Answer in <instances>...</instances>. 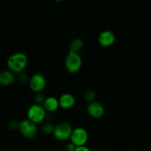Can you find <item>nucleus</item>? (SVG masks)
<instances>
[{"label": "nucleus", "instance_id": "14", "mask_svg": "<svg viewBox=\"0 0 151 151\" xmlns=\"http://www.w3.org/2000/svg\"><path fill=\"white\" fill-rule=\"evenodd\" d=\"M96 97V92L93 89H87L84 92V98L87 101L90 102V103L95 101Z\"/></svg>", "mask_w": 151, "mask_h": 151}, {"label": "nucleus", "instance_id": "6", "mask_svg": "<svg viewBox=\"0 0 151 151\" xmlns=\"http://www.w3.org/2000/svg\"><path fill=\"white\" fill-rule=\"evenodd\" d=\"M73 128L68 122H61L54 127L53 134L56 139L65 141L70 138Z\"/></svg>", "mask_w": 151, "mask_h": 151}, {"label": "nucleus", "instance_id": "10", "mask_svg": "<svg viewBox=\"0 0 151 151\" xmlns=\"http://www.w3.org/2000/svg\"><path fill=\"white\" fill-rule=\"evenodd\" d=\"M59 107L63 109H70L75 106L76 99L70 93H64L59 98Z\"/></svg>", "mask_w": 151, "mask_h": 151}, {"label": "nucleus", "instance_id": "19", "mask_svg": "<svg viewBox=\"0 0 151 151\" xmlns=\"http://www.w3.org/2000/svg\"><path fill=\"white\" fill-rule=\"evenodd\" d=\"M76 146H75L73 143L70 142L67 145L65 151H76Z\"/></svg>", "mask_w": 151, "mask_h": 151}, {"label": "nucleus", "instance_id": "4", "mask_svg": "<svg viewBox=\"0 0 151 151\" xmlns=\"http://www.w3.org/2000/svg\"><path fill=\"white\" fill-rule=\"evenodd\" d=\"M19 131L24 137L27 139H33L38 132L36 124L28 119L21 121L19 124Z\"/></svg>", "mask_w": 151, "mask_h": 151}, {"label": "nucleus", "instance_id": "15", "mask_svg": "<svg viewBox=\"0 0 151 151\" xmlns=\"http://www.w3.org/2000/svg\"><path fill=\"white\" fill-rule=\"evenodd\" d=\"M54 127L55 126H53L50 122H46V123L43 124L42 126H41V131L46 134H53Z\"/></svg>", "mask_w": 151, "mask_h": 151}, {"label": "nucleus", "instance_id": "9", "mask_svg": "<svg viewBox=\"0 0 151 151\" xmlns=\"http://www.w3.org/2000/svg\"><path fill=\"white\" fill-rule=\"evenodd\" d=\"M98 41L102 47H110L115 43V35L113 31L110 29H105L99 35Z\"/></svg>", "mask_w": 151, "mask_h": 151}, {"label": "nucleus", "instance_id": "8", "mask_svg": "<svg viewBox=\"0 0 151 151\" xmlns=\"http://www.w3.org/2000/svg\"><path fill=\"white\" fill-rule=\"evenodd\" d=\"M87 114L94 119H99L105 114V108L102 103L97 101L91 102L87 107Z\"/></svg>", "mask_w": 151, "mask_h": 151}, {"label": "nucleus", "instance_id": "12", "mask_svg": "<svg viewBox=\"0 0 151 151\" xmlns=\"http://www.w3.org/2000/svg\"><path fill=\"white\" fill-rule=\"evenodd\" d=\"M16 81L15 74L10 71H2L0 72V84L4 86L12 85Z\"/></svg>", "mask_w": 151, "mask_h": 151}, {"label": "nucleus", "instance_id": "16", "mask_svg": "<svg viewBox=\"0 0 151 151\" xmlns=\"http://www.w3.org/2000/svg\"><path fill=\"white\" fill-rule=\"evenodd\" d=\"M34 100H35L36 104L38 105H43L44 100H45V97L44 96V94L41 92L36 93V94L34 97Z\"/></svg>", "mask_w": 151, "mask_h": 151}, {"label": "nucleus", "instance_id": "5", "mask_svg": "<svg viewBox=\"0 0 151 151\" xmlns=\"http://www.w3.org/2000/svg\"><path fill=\"white\" fill-rule=\"evenodd\" d=\"M88 138L89 135L87 130L81 127H77L73 129L70 139L71 143H73L74 145L76 147H81L85 145L87 142L88 141Z\"/></svg>", "mask_w": 151, "mask_h": 151}, {"label": "nucleus", "instance_id": "1", "mask_svg": "<svg viewBox=\"0 0 151 151\" xmlns=\"http://www.w3.org/2000/svg\"><path fill=\"white\" fill-rule=\"evenodd\" d=\"M28 63V58L25 53L22 52L13 53L9 56L7 60L8 70L13 74H20L23 72Z\"/></svg>", "mask_w": 151, "mask_h": 151}, {"label": "nucleus", "instance_id": "22", "mask_svg": "<svg viewBox=\"0 0 151 151\" xmlns=\"http://www.w3.org/2000/svg\"><path fill=\"white\" fill-rule=\"evenodd\" d=\"M8 151H16V150H8Z\"/></svg>", "mask_w": 151, "mask_h": 151}, {"label": "nucleus", "instance_id": "3", "mask_svg": "<svg viewBox=\"0 0 151 151\" xmlns=\"http://www.w3.org/2000/svg\"><path fill=\"white\" fill-rule=\"evenodd\" d=\"M27 116L29 120L32 121L35 124L40 123L47 116V111L44 109L42 105L33 104L29 107L27 111Z\"/></svg>", "mask_w": 151, "mask_h": 151}, {"label": "nucleus", "instance_id": "7", "mask_svg": "<svg viewBox=\"0 0 151 151\" xmlns=\"http://www.w3.org/2000/svg\"><path fill=\"white\" fill-rule=\"evenodd\" d=\"M29 86L33 91L36 93L41 92L47 85L45 77L40 73L33 74L29 78Z\"/></svg>", "mask_w": 151, "mask_h": 151}, {"label": "nucleus", "instance_id": "17", "mask_svg": "<svg viewBox=\"0 0 151 151\" xmlns=\"http://www.w3.org/2000/svg\"><path fill=\"white\" fill-rule=\"evenodd\" d=\"M18 80H19L21 83H27L28 81H29V78H28V75H27L26 74L23 73V72H22V73L19 74Z\"/></svg>", "mask_w": 151, "mask_h": 151}, {"label": "nucleus", "instance_id": "13", "mask_svg": "<svg viewBox=\"0 0 151 151\" xmlns=\"http://www.w3.org/2000/svg\"><path fill=\"white\" fill-rule=\"evenodd\" d=\"M84 47V41L81 38H76L70 41L69 45L70 52L78 53L80 50H82Z\"/></svg>", "mask_w": 151, "mask_h": 151}, {"label": "nucleus", "instance_id": "11", "mask_svg": "<svg viewBox=\"0 0 151 151\" xmlns=\"http://www.w3.org/2000/svg\"><path fill=\"white\" fill-rule=\"evenodd\" d=\"M43 107L45 109L47 112H52L55 111L59 107V99H57L55 97H47L45 98L44 103H43Z\"/></svg>", "mask_w": 151, "mask_h": 151}, {"label": "nucleus", "instance_id": "2", "mask_svg": "<svg viewBox=\"0 0 151 151\" xmlns=\"http://www.w3.org/2000/svg\"><path fill=\"white\" fill-rule=\"evenodd\" d=\"M65 68L70 73H76L82 66V58L78 53L69 52L65 60Z\"/></svg>", "mask_w": 151, "mask_h": 151}, {"label": "nucleus", "instance_id": "21", "mask_svg": "<svg viewBox=\"0 0 151 151\" xmlns=\"http://www.w3.org/2000/svg\"><path fill=\"white\" fill-rule=\"evenodd\" d=\"M25 151H35V150H25Z\"/></svg>", "mask_w": 151, "mask_h": 151}, {"label": "nucleus", "instance_id": "20", "mask_svg": "<svg viewBox=\"0 0 151 151\" xmlns=\"http://www.w3.org/2000/svg\"><path fill=\"white\" fill-rule=\"evenodd\" d=\"M76 151H91L87 147L84 146H81V147H76Z\"/></svg>", "mask_w": 151, "mask_h": 151}, {"label": "nucleus", "instance_id": "18", "mask_svg": "<svg viewBox=\"0 0 151 151\" xmlns=\"http://www.w3.org/2000/svg\"><path fill=\"white\" fill-rule=\"evenodd\" d=\"M19 122H18L17 121L11 120L9 122L8 127L11 130H16V128H19Z\"/></svg>", "mask_w": 151, "mask_h": 151}]
</instances>
